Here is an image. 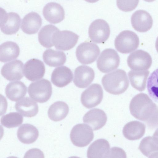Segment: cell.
<instances>
[{"label": "cell", "instance_id": "10", "mask_svg": "<svg viewBox=\"0 0 158 158\" xmlns=\"http://www.w3.org/2000/svg\"><path fill=\"white\" fill-rule=\"evenodd\" d=\"M103 97V91L101 85L98 84H93L82 93L81 101L83 106L89 109L99 105Z\"/></svg>", "mask_w": 158, "mask_h": 158}, {"label": "cell", "instance_id": "14", "mask_svg": "<svg viewBox=\"0 0 158 158\" xmlns=\"http://www.w3.org/2000/svg\"><path fill=\"white\" fill-rule=\"evenodd\" d=\"M131 24L136 31L144 32L152 27L153 19L150 14L143 10H138L132 15L131 18Z\"/></svg>", "mask_w": 158, "mask_h": 158}, {"label": "cell", "instance_id": "13", "mask_svg": "<svg viewBox=\"0 0 158 158\" xmlns=\"http://www.w3.org/2000/svg\"><path fill=\"white\" fill-rule=\"evenodd\" d=\"M45 67L40 60L33 58L28 60L24 65L23 73L26 78L31 81L42 78L45 73Z\"/></svg>", "mask_w": 158, "mask_h": 158}, {"label": "cell", "instance_id": "15", "mask_svg": "<svg viewBox=\"0 0 158 158\" xmlns=\"http://www.w3.org/2000/svg\"><path fill=\"white\" fill-rule=\"evenodd\" d=\"M94 76V72L92 68L86 65H81L74 71L73 82L76 86L85 88L92 83Z\"/></svg>", "mask_w": 158, "mask_h": 158}, {"label": "cell", "instance_id": "1", "mask_svg": "<svg viewBox=\"0 0 158 158\" xmlns=\"http://www.w3.org/2000/svg\"><path fill=\"white\" fill-rule=\"evenodd\" d=\"M129 110L133 116L145 122L149 128L158 123V106L146 94L135 95L130 102Z\"/></svg>", "mask_w": 158, "mask_h": 158}, {"label": "cell", "instance_id": "26", "mask_svg": "<svg viewBox=\"0 0 158 158\" xmlns=\"http://www.w3.org/2000/svg\"><path fill=\"white\" fill-rule=\"evenodd\" d=\"M20 49L14 42L8 41L2 44L0 46V60L5 63L16 59L19 56Z\"/></svg>", "mask_w": 158, "mask_h": 158}, {"label": "cell", "instance_id": "27", "mask_svg": "<svg viewBox=\"0 0 158 158\" xmlns=\"http://www.w3.org/2000/svg\"><path fill=\"white\" fill-rule=\"evenodd\" d=\"M139 149L147 157H158V139L153 136L144 138L140 143Z\"/></svg>", "mask_w": 158, "mask_h": 158}, {"label": "cell", "instance_id": "22", "mask_svg": "<svg viewBox=\"0 0 158 158\" xmlns=\"http://www.w3.org/2000/svg\"><path fill=\"white\" fill-rule=\"evenodd\" d=\"M145 128V125L140 122L131 121L124 126L123 133L124 136L128 140L139 139L144 135Z\"/></svg>", "mask_w": 158, "mask_h": 158}, {"label": "cell", "instance_id": "6", "mask_svg": "<svg viewBox=\"0 0 158 158\" xmlns=\"http://www.w3.org/2000/svg\"><path fill=\"white\" fill-rule=\"evenodd\" d=\"M120 57L117 52L112 48H107L102 52L97 61V67L102 72H110L117 68Z\"/></svg>", "mask_w": 158, "mask_h": 158}, {"label": "cell", "instance_id": "17", "mask_svg": "<svg viewBox=\"0 0 158 158\" xmlns=\"http://www.w3.org/2000/svg\"><path fill=\"white\" fill-rule=\"evenodd\" d=\"M23 62L17 60L4 64L1 69V74L6 80L14 81L23 77Z\"/></svg>", "mask_w": 158, "mask_h": 158}, {"label": "cell", "instance_id": "4", "mask_svg": "<svg viewBox=\"0 0 158 158\" xmlns=\"http://www.w3.org/2000/svg\"><path fill=\"white\" fill-rule=\"evenodd\" d=\"M28 92L30 97L36 102H45L49 100L52 94L51 83L44 79L32 82L28 87Z\"/></svg>", "mask_w": 158, "mask_h": 158}, {"label": "cell", "instance_id": "30", "mask_svg": "<svg viewBox=\"0 0 158 158\" xmlns=\"http://www.w3.org/2000/svg\"><path fill=\"white\" fill-rule=\"evenodd\" d=\"M69 110V106L66 103L58 101L50 106L48 110V115L52 121H59L66 117Z\"/></svg>", "mask_w": 158, "mask_h": 158}, {"label": "cell", "instance_id": "2", "mask_svg": "<svg viewBox=\"0 0 158 158\" xmlns=\"http://www.w3.org/2000/svg\"><path fill=\"white\" fill-rule=\"evenodd\" d=\"M102 82L106 91L114 95L123 93L129 85L126 73L121 69H118L105 75L102 78Z\"/></svg>", "mask_w": 158, "mask_h": 158}, {"label": "cell", "instance_id": "24", "mask_svg": "<svg viewBox=\"0 0 158 158\" xmlns=\"http://www.w3.org/2000/svg\"><path fill=\"white\" fill-rule=\"evenodd\" d=\"M17 136L22 143L29 144L35 142L39 136V131L34 126L25 123L20 127L17 131Z\"/></svg>", "mask_w": 158, "mask_h": 158}, {"label": "cell", "instance_id": "29", "mask_svg": "<svg viewBox=\"0 0 158 158\" xmlns=\"http://www.w3.org/2000/svg\"><path fill=\"white\" fill-rule=\"evenodd\" d=\"M149 74L148 70H132L130 71L128 75L132 86L136 90L142 91L145 89Z\"/></svg>", "mask_w": 158, "mask_h": 158}, {"label": "cell", "instance_id": "20", "mask_svg": "<svg viewBox=\"0 0 158 158\" xmlns=\"http://www.w3.org/2000/svg\"><path fill=\"white\" fill-rule=\"evenodd\" d=\"M42 20L37 13L32 12L26 15L22 19L21 28L25 33L29 35L36 33L41 27Z\"/></svg>", "mask_w": 158, "mask_h": 158}, {"label": "cell", "instance_id": "36", "mask_svg": "<svg viewBox=\"0 0 158 158\" xmlns=\"http://www.w3.org/2000/svg\"><path fill=\"white\" fill-rule=\"evenodd\" d=\"M153 136L155 137L158 139V128L154 132Z\"/></svg>", "mask_w": 158, "mask_h": 158}, {"label": "cell", "instance_id": "33", "mask_svg": "<svg viewBox=\"0 0 158 158\" xmlns=\"http://www.w3.org/2000/svg\"><path fill=\"white\" fill-rule=\"evenodd\" d=\"M147 89L150 96L158 102V69L149 76L147 81Z\"/></svg>", "mask_w": 158, "mask_h": 158}, {"label": "cell", "instance_id": "5", "mask_svg": "<svg viewBox=\"0 0 158 158\" xmlns=\"http://www.w3.org/2000/svg\"><path fill=\"white\" fill-rule=\"evenodd\" d=\"M71 140L75 146L83 147L89 144L93 140L94 134L91 127L84 124H78L72 129L70 135Z\"/></svg>", "mask_w": 158, "mask_h": 158}, {"label": "cell", "instance_id": "32", "mask_svg": "<svg viewBox=\"0 0 158 158\" xmlns=\"http://www.w3.org/2000/svg\"><path fill=\"white\" fill-rule=\"evenodd\" d=\"M23 117L17 112H10L2 116L1 118V124L8 128L19 126L23 122Z\"/></svg>", "mask_w": 158, "mask_h": 158}, {"label": "cell", "instance_id": "28", "mask_svg": "<svg viewBox=\"0 0 158 158\" xmlns=\"http://www.w3.org/2000/svg\"><path fill=\"white\" fill-rule=\"evenodd\" d=\"M43 58L46 64L53 67L64 64L66 59V55L64 52L51 49H46L44 52Z\"/></svg>", "mask_w": 158, "mask_h": 158}, {"label": "cell", "instance_id": "9", "mask_svg": "<svg viewBox=\"0 0 158 158\" xmlns=\"http://www.w3.org/2000/svg\"><path fill=\"white\" fill-rule=\"evenodd\" d=\"M21 19L19 15L14 12L7 13L1 8L0 27L4 34L11 35L15 34L19 30Z\"/></svg>", "mask_w": 158, "mask_h": 158}, {"label": "cell", "instance_id": "3", "mask_svg": "<svg viewBox=\"0 0 158 158\" xmlns=\"http://www.w3.org/2000/svg\"><path fill=\"white\" fill-rule=\"evenodd\" d=\"M139 44V39L137 35L130 30L121 32L114 40L115 47L119 52L124 54L131 52L137 49Z\"/></svg>", "mask_w": 158, "mask_h": 158}, {"label": "cell", "instance_id": "38", "mask_svg": "<svg viewBox=\"0 0 158 158\" xmlns=\"http://www.w3.org/2000/svg\"><path fill=\"white\" fill-rule=\"evenodd\" d=\"M86 2L89 3H94L97 2L99 0H85Z\"/></svg>", "mask_w": 158, "mask_h": 158}, {"label": "cell", "instance_id": "12", "mask_svg": "<svg viewBox=\"0 0 158 158\" xmlns=\"http://www.w3.org/2000/svg\"><path fill=\"white\" fill-rule=\"evenodd\" d=\"M127 62L131 69L134 70H143L150 68L152 60L148 53L142 50H138L129 55Z\"/></svg>", "mask_w": 158, "mask_h": 158}, {"label": "cell", "instance_id": "16", "mask_svg": "<svg viewBox=\"0 0 158 158\" xmlns=\"http://www.w3.org/2000/svg\"><path fill=\"white\" fill-rule=\"evenodd\" d=\"M107 117L102 110L94 108L87 112L83 117V121L89 125L94 130H98L106 124Z\"/></svg>", "mask_w": 158, "mask_h": 158}, {"label": "cell", "instance_id": "7", "mask_svg": "<svg viewBox=\"0 0 158 158\" xmlns=\"http://www.w3.org/2000/svg\"><path fill=\"white\" fill-rule=\"evenodd\" d=\"M100 53V50L98 46L94 43L88 42L80 44L77 47L76 51L78 60L81 64H85L94 62Z\"/></svg>", "mask_w": 158, "mask_h": 158}, {"label": "cell", "instance_id": "25", "mask_svg": "<svg viewBox=\"0 0 158 158\" xmlns=\"http://www.w3.org/2000/svg\"><path fill=\"white\" fill-rule=\"evenodd\" d=\"M27 87L21 81L9 82L5 88L6 97L10 100L16 102L23 98L26 94Z\"/></svg>", "mask_w": 158, "mask_h": 158}, {"label": "cell", "instance_id": "21", "mask_svg": "<svg viewBox=\"0 0 158 158\" xmlns=\"http://www.w3.org/2000/svg\"><path fill=\"white\" fill-rule=\"evenodd\" d=\"M110 150V145L106 139H97L92 143L87 151L88 158H107Z\"/></svg>", "mask_w": 158, "mask_h": 158}, {"label": "cell", "instance_id": "8", "mask_svg": "<svg viewBox=\"0 0 158 158\" xmlns=\"http://www.w3.org/2000/svg\"><path fill=\"white\" fill-rule=\"evenodd\" d=\"M89 37L93 42L104 43L109 38L110 30L107 22L102 19H97L93 21L89 28Z\"/></svg>", "mask_w": 158, "mask_h": 158}, {"label": "cell", "instance_id": "34", "mask_svg": "<svg viewBox=\"0 0 158 158\" xmlns=\"http://www.w3.org/2000/svg\"><path fill=\"white\" fill-rule=\"evenodd\" d=\"M139 0H117L118 8L124 12H130L134 10L137 6Z\"/></svg>", "mask_w": 158, "mask_h": 158}, {"label": "cell", "instance_id": "23", "mask_svg": "<svg viewBox=\"0 0 158 158\" xmlns=\"http://www.w3.org/2000/svg\"><path fill=\"white\" fill-rule=\"evenodd\" d=\"M15 107L17 111L24 117H32L38 112L37 103L28 97H26L16 102Z\"/></svg>", "mask_w": 158, "mask_h": 158}, {"label": "cell", "instance_id": "31", "mask_svg": "<svg viewBox=\"0 0 158 158\" xmlns=\"http://www.w3.org/2000/svg\"><path fill=\"white\" fill-rule=\"evenodd\" d=\"M59 30L55 26L48 24L44 26L38 34V40L44 47L50 48L54 46L52 40L54 35Z\"/></svg>", "mask_w": 158, "mask_h": 158}, {"label": "cell", "instance_id": "18", "mask_svg": "<svg viewBox=\"0 0 158 158\" xmlns=\"http://www.w3.org/2000/svg\"><path fill=\"white\" fill-rule=\"evenodd\" d=\"M43 16L48 22L56 24L62 21L64 18V8L59 4L50 2L46 5L43 10Z\"/></svg>", "mask_w": 158, "mask_h": 158}, {"label": "cell", "instance_id": "39", "mask_svg": "<svg viewBox=\"0 0 158 158\" xmlns=\"http://www.w3.org/2000/svg\"><path fill=\"white\" fill-rule=\"evenodd\" d=\"M144 0L146 2H152L154 1L155 0Z\"/></svg>", "mask_w": 158, "mask_h": 158}, {"label": "cell", "instance_id": "37", "mask_svg": "<svg viewBox=\"0 0 158 158\" xmlns=\"http://www.w3.org/2000/svg\"><path fill=\"white\" fill-rule=\"evenodd\" d=\"M155 47L156 50L158 52V36L157 37L155 43Z\"/></svg>", "mask_w": 158, "mask_h": 158}, {"label": "cell", "instance_id": "19", "mask_svg": "<svg viewBox=\"0 0 158 158\" xmlns=\"http://www.w3.org/2000/svg\"><path fill=\"white\" fill-rule=\"evenodd\" d=\"M73 78V74L70 69L63 66L54 70L52 74L51 81L56 86L61 88L70 83Z\"/></svg>", "mask_w": 158, "mask_h": 158}, {"label": "cell", "instance_id": "35", "mask_svg": "<svg viewBox=\"0 0 158 158\" xmlns=\"http://www.w3.org/2000/svg\"><path fill=\"white\" fill-rule=\"evenodd\" d=\"M117 156L119 157H126V154L125 151L122 149L117 147H114L110 149L108 157H115Z\"/></svg>", "mask_w": 158, "mask_h": 158}, {"label": "cell", "instance_id": "11", "mask_svg": "<svg viewBox=\"0 0 158 158\" xmlns=\"http://www.w3.org/2000/svg\"><path fill=\"white\" fill-rule=\"evenodd\" d=\"M79 37L78 35L72 31L59 30L54 35L52 41L56 49L66 51L75 46Z\"/></svg>", "mask_w": 158, "mask_h": 158}]
</instances>
